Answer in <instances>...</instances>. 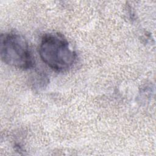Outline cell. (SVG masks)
I'll use <instances>...</instances> for the list:
<instances>
[{
  "instance_id": "1",
  "label": "cell",
  "mask_w": 156,
  "mask_h": 156,
  "mask_svg": "<svg viewBox=\"0 0 156 156\" xmlns=\"http://www.w3.org/2000/svg\"><path fill=\"white\" fill-rule=\"evenodd\" d=\"M38 52L43 62L57 72L68 70L76 60V54L71 48L68 41L58 33L43 35Z\"/></svg>"
},
{
  "instance_id": "2",
  "label": "cell",
  "mask_w": 156,
  "mask_h": 156,
  "mask_svg": "<svg viewBox=\"0 0 156 156\" xmlns=\"http://www.w3.org/2000/svg\"><path fill=\"white\" fill-rule=\"evenodd\" d=\"M0 55L5 63L18 69L26 70L34 66V59L27 40L16 32L1 34Z\"/></svg>"
},
{
  "instance_id": "3",
  "label": "cell",
  "mask_w": 156,
  "mask_h": 156,
  "mask_svg": "<svg viewBox=\"0 0 156 156\" xmlns=\"http://www.w3.org/2000/svg\"><path fill=\"white\" fill-rule=\"evenodd\" d=\"M48 82V77L43 73H37L32 78V83L35 89L41 90L47 86Z\"/></svg>"
}]
</instances>
